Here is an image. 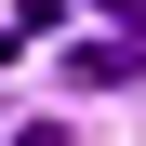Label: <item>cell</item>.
Wrapping results in <instances>:
<instances>
[{
    "label": "cell",
    "mask_w": 146,
    "mask_h": 146,
    "mask_svg": "<svg viewBox=\"0 0 146 146\" xmlns=\"http://www.w3.org/2000/svg\"><path fill=\"white\" fill-rule=\"evenodd\" d=\"M66 80H80V93H119V80H133V40H80Z\"/></svg>",
    "instance_id": "cell-1"
}]
</instances>
